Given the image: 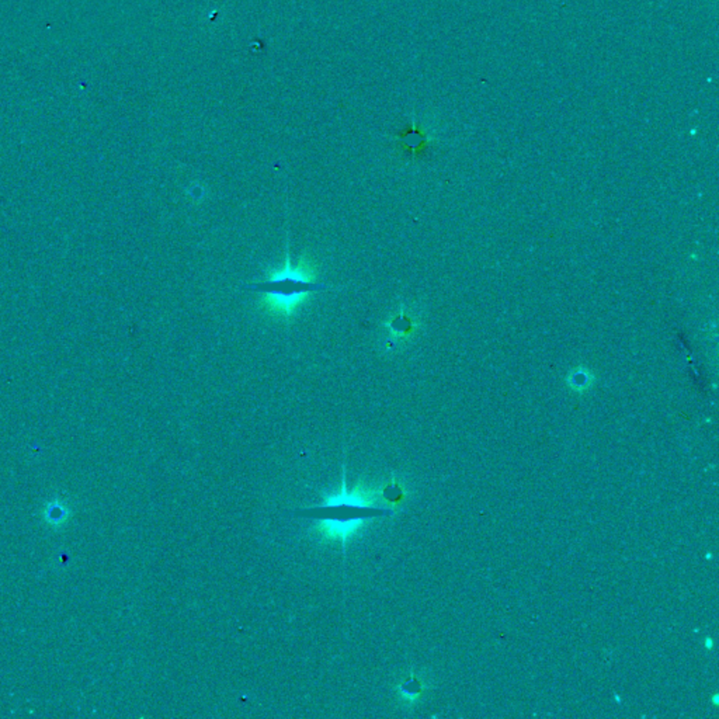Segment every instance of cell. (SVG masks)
I'll list each match as a JSON object with an SVG mask.
<instances>
[{
  "mask_svg": "<svg viewBox=\"0 0 719 719\" xmlns=\"http://www.w3.org/2000/svg\"><path fill=\"white\" fill-rule=\"evenodd\" d=\"M242 288L258 293L260 307L271 317L291 320L312 294L325 291L329 285L317 280V266L310 258L303 256L293 264L287 252L281 268L270 270L264 280L245 283Z\"/></svg>",
  "mask_w": 719,
  "mask_h": 719,
  "instance_id": "6da1fadb",
  "label": "cell"
},
{
  "mask_svg": "<svg viewBox=\"0 0 719 719\" xmlns=\"http://www.w3.org/2000/svg\"><path fill=\"white\" fill-rule=\"evenodd\" d=\"M378 492L375 489L367 488L364 483H359L352 492H347L346 489V482L343 476V482L340 486V490L335 495L326 496L323 500V505L320 508L330 509V508H349V509H356V510H381V512H388L382 510L379 508L375 509V503L378 502Z\"/></svg>",
  "mask_w": 719,
  "mask_h": 719,
  "instance_id": "7a4b0ae2",
  "label": "cell"
},
{
  "mask_svg": "<svg viewBox=\"0 0 719 719\" xmlns=\"http://www.w3.org/2000/svg\"><path fill=\"white\" fill-rule=\"evenodd\" d=\"M364 520H367V518H364V517H347V518L323 517L316 525V532L326 540L339 541L345 547L346 542L359 531Z\"/></svg>",
  "mask_w": 719,
  "mask_h": 719,
  "instance_id": "3957f363",
  "label": "cell"
},
{
  "mask_svg": "<svg viewBox=\"0 0 719 719\" xmlns=\"http://www.w3.org/2000/svg\"><path fill=\"white\" fill-rule=\"evenodd\" d=\"M387 326L389 327L391 333L395 335V336H404V335H408L411 330V320L409 317H406L404 313L395 316L394 319H391Z\"/></svg>",
  "mask_w": 719,
  "mask_h": 719,
  "instance_id": "277c9868",
  "label": "cell"
},
{
  "mask_svg": "<svg viewBox=\"0 0 719 719\" xmlns=\"http://www.w3.org/2000/svg\"><path fill=\"white\" fill-rule=\"evenodd\" d=\"M381 496L387 502H389L392 505H397V503H399V500L402 498V490H401V488L395 482H392L389 486L385 488V490L381 493Z\"/></svg>",
  "mask_w": 719,
  "mask_h": 719,
  "instance_id": "5b68a950",
  "label": "cell"
}]
</instances>
